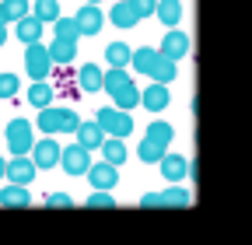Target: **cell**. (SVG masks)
I'll return each instance as SVG.
<instances>
[{
  "mask_svg": "<svg viewBox=\"0 0 252 245\" xmlns=\"http://www.w3.org/2000/svg\"><path fill=\"white\" fill-rule=\"evenodd\" d=\"M105 60H109V67L126 70V63H133V49L126 46V42H109L105 46Z\"/></svg>",
  "mask_w": 252,
  "mask_h": 245,
  "instance_id": "603a6c76",
  "label": "cell"
},
{
  "mask_svg": "<svg viewBox=\"0 0 252 245\" xmlns=\"http://www.w3.org/2000/svg\"><path fill=\"white\" fill-rule=\"evenodd\" d=\"M4 7H7V14H11L14 25H18L21 18H28V0H4Z\"/></svg>",
  "mask_w": 252,
  "mask_h": 245,
  "instance_id": "4dcf8cb0",
  "label": "cell"
},
{
  "mask_svg": "<svg viewBox=\"0 0 252 245\" xmlns=\"http://www.w3.org/2000/svg\"><path fill=\"white\" fill-rule=\"evenodd\" d=\"M158 21H161V25H168V32H172V28L182 21V4H179V0H158Z\"/></svg>",
  "mask_w": 252,
  "mask_h": 245,
  "instance_id": "7402d4cb",
  "label": "cell"
},
{
  "mask_svg": "<svg viewBox=\"0 0 252 245\" xmlns=\"http://www.w3.org/2000/svg\"><path fill=\"white\" fill-rule=\"evenodd\" d=\"M32 18L42 21V25H56V21H60V0H35Z\"/></svg>",
  "mask_w": 252,
  "mask_h": 245,
  "instance_id": "484cf974",
  "label": "cell"
},
{
  "mask_svg": "<svg viewBox=\"0 0 252 245\" xmlns=\"http://www.w3.org/2000/svg\"><path fill=\"white\" fill-rule=\"evenodd\" d=\"M60 168L67 172V175H88V172H91V151H84L81 144L63 147V154H60Z\"/></svg>",
  "mask_w": 252,
  "mask_h": 245,
  "instance_id": "52a82bcc",
  "label": "cell"
},
{
  "mask_svg": "<svg viewBox=\"0 0 252 245\" xmlns=\"http://www.w3.org/2000/svg\"><path fill=\"white\" fill-rule=\"evenodd\" d=\"M84 207H94V210H105V207H116V200H112V193H98L94 189L91 196H88V203Z\"/></svg>",
  "mask_w": 252,
  "mask_h": 245,
  "instance_id": "d6a6232c",
  "label": "cell"
},
{
  "mask_svg": "<svg viewBox=\"0 0 252 245\" xmlns=\"http://www.w3.org/2000/svg\"><path fill=\"white\" fill-rule=\"evenodd\" d=\"M126 4L133 7V14H137V18H151V14L158 11V0H126Z\"/></svg>",
  "mask_w": 252,
  "mask_h": 245,
  "instance_id": "1f68e13d",
  "label": "cell"
},
{
  "mask_svg": "<svg viewBox=\"0 0 252 245\" xmlns=\"http://www.w3.org/2000/svg\"><path fill=\"white\" fill-rule=\"evenodd\" d=\"M53 98H56V95H53V84H49V81H35V84L28 88V102L35 105L39 112H42V109H49V105H53Z\"/></svg>",
  "mask_w": 252,
  "mask_h": 245,
  "instance_id": "44dd1931",
  "label": "cell"
},
{
  "mask_svg": "<svg viewBox=\"0 0 252 245\" xmlns=\"http://www.w3.org/2000/svg\"><path fill=\"white\" fill-rule=\"evenodd\" d=\"M25 67H28L32 84H35V81H46V77L53 74V56H49V46H42V42L25 46Z\"/></svg>",
  "mask_w": 252,
  "mask_h": 245,
  "instance_id": "8992f818",
  "label": "cell"
},
{
  "mask_svg": "<svg viewBox=\"0 0 252 245\" xmlns=\"http://www.w3.org/2000/svg\"><path fill=\"white\" fill-rule=\"evenodd\" d=\"M7 21H11V14H7V7H4V0H0V25L7 28Z\"/></svg>",
  "mask_w": 252,
  "mask_h": 245,
  "instance_id": "d590c367",
  "label": "cell"
},
{
  "mask_svg": "<svg viewBox=\"0 0 252 245\" xmlns=\"http://www.w3.org/2000/svg\"><path fill=\"white\" fill-rule=\"evenodd\" d=\"M102 161H109L112 168H119V165L126 161V140L105 137V144H102Z\"/></svg>",
  "mask_w": 252,
  "mask_h": 245,
  "instance_id": "d4e9b609",
  "label": "cell"
},
{
  "mask_svg": "<svg viewBox=\"0 0 252 245\" xmlns=\"http://www.w3.org/2000/svg\"><path fill=\"white\" fill-rule=\"evenodd\" d=\"M88 179H91V186L98 189V193H109V189L116 186V182H119V175H116V168H112L109 161H98V165H91Z\"/></svg>",
  "mask_w": 252,
  "mask_h": 245,
  "instance_id": "4fadbf2b",
  "label": "cell"
},
{
  "mask_svg": "<svg viewBox=\"0 0 252 245\" xmlns=\"http://www.w3.org/2000/svg\"><path fill=\"white\" fill-rule=\"evenodd\" d=\"M77 144L84 151H102V144H105L102 126H98V122H81V126H77Z\"/></svg>",
  "mask_w": 252,
  "mask_h": 245,
  "instance_id": "9a60e30c",
  "label": "cell"
},
{
  "mask_svg": "<svg viewBox=\"0 0 252 245\" xmlns=\"http://www.w3.org/2000/svg\"><path fill=\"white\" fill-rule=\"evenodd\" d=\"M147 144H154L158 151H168V144L175 140V130L168 126V122H151L147 126V137H144Z\"/></svg>",
  "mask_w": 252,
  "mask_h": 245,
  "instance_id": "d6986e66",
  "label": "cell"
},
{
  "mask_svg": "<svg viewBox=\"0 0 252 245\" xmlns=\"http://www.w3.org/2000/svg\"><path fill=\"white\" fill-rule=\"evenodd\" d=\"M49 56H53V67H70L74 56H77V42L53 39V42H49Z\"/></svg>",
  "mask_w": 252,
  "mask_h": 245,
  "instance_id": "2e32d148",
  "label": "cell"
},
{
  "mask_svg": "<svg viewBox=\"0 0 252 245\" xmlns=\"http://www.w3.org/2000/svg\"><path fill=\"white\" fill-rule=\"evenodd\" d=\"M168 102H172V95H168L165 84H147V91H140V105L147 112H165Z\"/></svg>",
  "mask_w": 252,
  "mask_h": 245,
  "instance_id": "7c38bea8",
  "label": "cell"
},
{
  "mask_svg": "<svg viewBox=\"0 0 252 245\" xmlns=\"http://www.w3.org/2000/svg\"><path fill=\"white\" fill-rule=\"evenodd\" d=\"M186 172H189V161H186L182 154H165V158H161V175H165L168 182L186 179Z\"/></svg>",
  "mask_w": 252,
  "mask_h": 245,
  "instance_id": "ffe728a7",
  "label": "cell"
},
{
  "mask_svg": "<svg viewBox=\"0 0 252 245\" xmlns=\"http://www.w3.org/2000/svg\"><path fill=\"white\" fill-rule=\"evenodd\" d=\"M4 175H7V161H4V158H0V179H4Z\"/></svg>",
  "mask_w": 252,
  "mask_h": 245,
  "instance_id": "74e56055",
  "label": "cell"
},
{
  "mask_svg": "<svg viewBox=\"0 0 252 245\" xmlns=\"http://www.w3.org/2000/svg\"><path fill=\"white\" fill-rule=\"evenodd\" d=\"M133 67L140 70V74H147L151 77V84H165L168 88V81H175V63L172 60H165L158 49H151V46H144V49H133Z\"/></svg>",
  "mask_w": 252,
  "mask_h": 245,
  "instance_id": "7a4b0ae2",
  "label": "cell"
},
{
  "mask_svg": "<svg viewBox=\"0 0 252 245\" xmlns=\"http://www.w3.org/2000/svg\"><path fill=\"white\" fill-rule=\"evenodd\" d=\"M4 137H7V147L14 151V158H28L32 147H35V133H32V122L28 119H11Z\"/></svg>",
  "mask_w": 252,
  "mask_h": 245,
  "instance_id": "5b68a950",
  "label": "cell"
},
{
  "mask_svg": "<svg viewBox=\"0 0 252 245\" xmlns=\"http://www.w3.org/2000/svg\"><path fill=\"white\" fill-rule=\"evenodd\" d=\"M46 207H74V203H70L67 193H49V196H46Z\"/></svg>",
  "mask_w": 252,
  "mask_h": 245,
  "instance_id": "e575fe53",
  "label": "cell"
},
{
  "mask_svg": "<svg viewBox=\"0 0 252 245\" xmlns=\"http://www.w3.org/2000/svg\"><path fill=\"white\" fill-rule=\"evenodd\" d=\"M60 154H63V147L53 140V137H42L35 147H32V161H35V168H56L60 165Z\"/></svg>",
  "mask_w": 252,
  "mask_h": 245,
  "instance_id": "9c48e42d",
  "label": "cell"
},
{
  "mask_svg": "<svg viewBox=\"0 0 252 245\" xmlns=\"http://www.w3.org/2000/svg\"><path fill=\"white\" fill-rule=\"evenodd\" d=\"M158 53H161L165 60H172V63H179V60L189 53V35L179 32V28H172V32L161 39V46H158Z\"/></svg>",
  "mask_w": 252,
  "mask_h": 245,
  "instance_id": "30bf717a",
  "label": "cell"
},
{
  "mask_svg": "<svg viewBox=\"0 0 252 245\" xmlns=\"http://www.w3.org/2000/svg\"><path fill=\"white\" fill-rule=\"evenodd\" d=\"M0 207H32L28 186H4L0 189Z\"/></svg>",
  "mask_w": 252,
  "mask_h": 245,
  "instance_id": "cb8c5ba5",
  "label": "cell"
},
{
  "mask_svg": "<svg viewBox=\"0 0 252 245\" xmlns=\"http://www.w3.org/2000/svg\"><path fill=\"white\" fill-rule=\"evenodd\" d=\"M189 189L182 186H172V189H161V193H147L140 200V207H189Z\"/></svg>",
  "mask_w": 252,
  "mask_h": 245,
  "instance_id": "ba28073f",
  "label": "cell"
},
{
  "mask_svg": "<svg viewBox=\"0 0 252 245\" xmlns=\"http://www.w3.org/2000/svg\"><path fill=\"white\" fill-rule=\"evenodd\" d=\"M18 88H21L18 74H0V98H14Z\"/></svg>",
  "mask_w": 252,
  "mask_h": 245,
  "instance_id": "f546056e",
  "label": "cell"
},
{
  "mask_svg": "<svg viewBox=\"0 0 252 245\" xmlns=\"http://www.w3.org/2000/svg\"><path fill=\"white\" fill-rule=\"evenodd\" d=\"M105 95L112 98V105L119 109V112H130L133 105H140V91H137V84H133V77L126 74V70H119V67H109L105 70Z\"/></svg>",
  "mask_w": 252,
  "mask_h": 245,
  "instance_id": "6da1fadb",
  "label": "cell"
},
{
  "mask_svg": "<svg viewBox=\"0 0 252 245\" xmlns=\"http://www.w3.org/2000/svg\"><path fill=\"white\" fill-rule=\"evenodd\" d=\"M35 161L32 158H11L7 161V179H14V186H28L32 179H35Z\"/></svg>",
  "mask_w": 252,
  "mask_h": 245,
  "instance_id": "5bb4252c",
  "label": "cell"
},
{
  "mask_svg": "<svg viewBox=\"0 0 252 245\" xmlns=\"http://www.w3.org/2000/svg\"><path fill=\"white\" fill-rule=\"evenodd\" d=\"M94 122L102 126L105 137H116V140H126V137L133 133V119H130V112H119L116 105L98 109V112H94Z\"/></svg>",
  "mask_w": 252,
  "mask_h": 245,
  "instance_id": "3957f363",
  "label": "cell"
},
{
  "mask_svg": "<svg viewBox=\"0 0 252 245\" xmlns=\"http://www.w3.org/2000/svg\"><path fill=\"white\" fill-rule=\"evenodd\" d=\"M88 4H91V7H98V4H102V0H88Z\"/></svg>",
  "mask_w": 252,
  "mask_h": 245,
  "instance_id": "f35d334b",
  "label": "cell"
},
{
  "mask_svg": "<svg viewBox=\"0 0 252 245\" xmlns=\"http://www.w3.org/2000/svg\"><path fill=\"white\" fill-rule=\"evenodd\" d=\"M53 28H56V39H67V42H77V35H81L77 25H74V18H60Z\"/></svg>",
  "mask_w": 252,
  "mask_h": 245,
  "instance_id": "f1b7e54d",
  "label": "cell"
},
{
  "mask_svg": "<svg viewBox=\"0 0 252 245\" xmlns=\"http://www.w3.org/2000/svg\"><path fill=\"white\" fill-rule=\"evenodd\" d=\"M81 116L74 112V109H42L39 112V126H42V133H77V126H81Z\"/></svg>",
  "mask_w": 252,
  "mask_h": 245,
  "instance_id": "277c9868",
  "label": "cell"
},
{
  "mask_svg": "<svg viewBox=\"0 0 252 245\" xmlns=\"http://www.w3.org/2000/svg\"><path fill=\"white\" fill-rule=\"evenodd\" d=\"M77 84H81L84 95H94V91H98V88L105 84V70H98V63H88V67H81Z\"/></svg>",
  "mask_w": 252,
  "mask_h": 245,
  "instance_id": "e0dca14e",
  "label": "cell"
},
{
  "mask_svg": "<svg viewBox=\"0 0 252 245\" xmlns=\"http://www.w3.org/2000/svg\"><path fill=\"white\" fill-rule=\"evenodd\" d=\"M14 35H18L25 46H35V42L42 39V21H35L32 14H28V18H21V21L14 25Z\"/></svg>",
  "mask_w": 252,
  "mask_h": 245,
  "instance_id": "ac0fdd59",
  "label": "cell"
},
{
  "mask_svg": "<svg viewBox=\"0 0 252 245\" xmlns=\"http://www.w3.org/2000/svg\"><path fill=\"white\" fill-rule=\"evenodd\" d=\"M74 25H77V32H81V35H98V32H102V25H105V18H102L98 7L84 4V7L74 14Z\"/></svg>",
  "mask_w": 252,
  "mask_h": 245,
  "instance_id": "8fae6325",
  "label": "cell"
},
{
  "mask_svg": "<svg viewBox=\"0 0 252 245\" xmlns=\"http://www.w3.org/2000/svg\"><path fill=\"white\" fill-rule=\"evenodd\" d=\"M4 42H7V28H4V25H0V46H4Z\"/></svg>",
  "mask_w": 252,
  "mask_h": 245,
  "instance_id": "8d00e7d4",
  "label": "cell"
},
{
  "mask_svg": "<svg viewBox=\"0 0 252 245\" xmlns=\"http://www.w3.org/2000/svg\"><path fill=\"white\" fill-rule=\"evenodd\" d=\"M49 77H53V84H63V81H77V77H74V67H53V74H49Z\"/></svg>",
  "mask_w": 252,
  "mask_h": 245,
  "instance_id": "836d02e7",
  "label": "cell"
},
{
  "mask_svg": "<svg viewBox=\"0 0 252 245\" xmlns=\"http://www.w3.org/2000/svg\"><path fill=\"white\" fill-rule=\"evenodd\" d=\"M53 95H56V98H70V102H77L84 91H81L77 81H63V84H53Z\"/></svg>",
  "mask_w": 252,
  "mask_h": 245,
  "instance_id": "83f0119b",
  "label": "cell"
},
{
  "mask_svg": "<svg viewBox=\"0 0 252 245\" xmlns=\"http://www.w3.org/2000/svg\"><path fill=\"white\" fill-rule=\"evenodd\" d=\"M137 21H140V18L133 14V7L126 4V0H123V4H116V7H112V25H116V28H133Z\"/></svg>",
  "mask_w": 252,
  "mask_h": 245,
  "instance_id": "4316f807",
  "label": "cell"
}]
</instances>
